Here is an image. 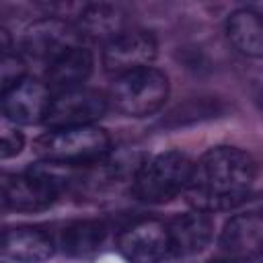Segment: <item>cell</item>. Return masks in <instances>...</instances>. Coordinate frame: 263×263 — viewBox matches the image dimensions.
<instances>
[{"mask_svg": "<svg viewBox=\"0 0 263 263\" xmlns=\"http://www.w3.org/2000/svg\"><path fill=\"white\" fill-rule=\"evenodd\" d=\"M255 181L257 162L249 152L234 146H216L191 164L185 197L199 212H224L245 203Z\"/></svg>", "mask_w": 263, "mask_h": 263, "instance_id": "cell-1", "label": "cell"}, {"mask_svg": "<svg viewBox=\"0 0 263 263\" xmlns=\"http://www.w3.org/2000/svg\"><path fill=\"white\" fill-rule=\"evenodd\" d=\"M109 152L111 138L95 123L49 129L35 140V154L49 164L86 166L105 160Z\"/></svg>", "mask_w": 263, "mask_h": 263, "instance_id": "cell-2", "label": "cell"}, {"mask_svg": "<svg viewBox=\"0 0 263 263\" xmlns=\"http://www.w3.org/2000/svg\"><path fill=\"white\" fill-rule=\"evenodd\" d=\"M193 160L181 150H166L144 160L132 179V193L144 203H166L185 191Z\"/></svg>", "mask_w": 263, "mask_h": 263, "instance_id": "cell-3", "label": "cell"}, {"mask_svg": "<svg viewBox=\"0 0 263 263\" xmlns=\"http://www.w3.org/2000/svg\"><path fill=\"white\" fill-rule=\"evenodd\" d=\"M168 78L162 70L146 66L115 78L107 103L127 117H148L168 99Z\"/></svg>", "mask_w": 263, "mask_h": 263, "instance_id": "cell-4", "label": "cell"}, {"mask_svg": "<svg viewBox=\"0 0 263 263\" xmlns=\"http://www.w3.org/2000/svg\"><path fill=\"white\" fill-rule=\"evenodd\" d=\"M80 45V35L72 23L60 16H45L31 23L23 33V53L29 60L49 66L68 49Z\"/></svg>", "mask_w": 263, "mask_h": 263, "instance_id": "cell-5", "label": "cell"}, {"mask_svg": "<svg viewBox=\"0 0 263 263\" xmlns=\"http://www.w3.org/2000/svg\"><path fill=\"white\" fill-rule=\"evenodd\" d=\"M107 107H109V103H107L105 95L82 86L76 90L53 95L45 123L49 125V129L92 125V121H97L105 115Z\"/></svg>", "mask_w": 263, "mask_h": 263, "instance_id": "cell-6", "label": "cell"}, {"mask_svg": "<svg viewBox=\"0 0 263 263\" xmlns=\"http://www.w3.org/2000/svg\"><path fill=\"white\" fill-rule=\"evenodd\" d=\"M158 53V43L152 33L132 29L123 31L109 43H105L103 49V66L107 72L121 76L132 70L146 68L154 62Z\"/></svg>", "mask_w": 263, "mask_h": 263, "instance_id": "cell-7", "label": "cell"}, {"mask_svg": "<svg viewBox=\"0 0 263 263\" xmlns=\"http://www.w3.org/2000/svg\"><path fill=\"white\" fill-rule=\"evenodd\" d=\"M117 251L127 263H164L171 257L166 226L156 220L136 222L119 234Z\"/></svg>", "mask_w": 263, "mask_h": 263, "instance_id": "cell-8", "label": "cell"}, {"mask_svg": "<svg viewBox=\"0 0 263 263\" xmlns=\"http://www.w3.org/2000/svg\"><path fill=\"white\" fill-rule=\"evenodd\" d=\"M51 103V92L45 82L23 78L16 86L0 97V109L10 123L35 125L45 121Z\"/></svg>", "mask_w": 263, "mask_h": 263, "instance_id": "cell-9", "label": "cell"}, {"mask_svg": "<svg viewBox=\"0 0 263 263\" xmlns=\"http://www.w3.org/2000/svg\"><path fill=\"white\" fill-rule=\"evenodd\" d=\"M4 189H6L10 210L41 212L58 199L60 183L55 177L43 171H29L16 177H6Z\"/></svg>", "mask_w": 263, "mask_h": 263, "instance_id": "cell-10", "label": "cell"}, {"mask_svg": "<svg viewBox=\"0 0 263 263\" xmlns=\"http://www.w3.org/2000/svg\"><path fill=\"white\" fill-rule=\"evenodd\" d=\"M55 253L53 238L35 226H16L0 232V257L16 263H45Z\"/></svg>", "mask_w": 263, "mask_h": 263, "instance_id": "cell-11", "label": "cell"}, {"mask_svg": "<svg viewBox=\"0 0 263 263\" xmlns=\"http://www.w3.org/2000/svg\"><path fill=\"white\" fill-rule=\"evenodd\" d=\"M166 232L171 242V257H187L201 253L210 245L214 234V222L205 212L193 210L171 220Z\"/></svg>", "mask_w": 263, "mask_h": 263, "instance_id": "cell-12", "label": "cell"}, {"mask_svg": "<svg viewBox=\"0 0 263 263\" xmlns=\"http://www.w3.org/2000/svg\"><path fill=\"white\" fill-rule=\"evenodd\" d=\"M92 66H95V58H92L90 49L76 45L47 66L45 86L49 88L51 97L60 95V92L82 88V84L92 74Z\"/></svg>", "mask_w": 263, "mask_h": 263, "instance_id": "cell-13", "label": "cell"}, {"mask_svg": "<svg viewBox=\"0 0 263 263\" xmlns=\"http://www.w3.org/2000/svg\"><path fill=\"white\" fill-rule=\"evenodd\" d=\"M220 247L224 253L232 255L234 259H249L257 257L263 247V220L257 212L236 214L232 216L222 232H220Z\"/></svg>", "mask_w": 263, "mask_h": 263, "instance_id": "cell-14", "label": "cell"}, {"mask_svg": "<svg viewBox=\"0 0 263 263\" xmlns=\"http://www.w3.org/2000/svg\"><path fill=\"white\" fill-rule=\"evenodd\" d=\"M80 37H88L95 41H111L125 31V12L115 4H86L78 14V23L74 25Z\"/></svg>", "mask_w": 263, "mask_h": 263, "instance_id": "cell-15", "label": "cell"}, {"mask_svg": "<svg viewBox=\"0 0 263 263\" xmlns=\"http://www.w3.org/2000/svg\"><path fill=\"white\" fill-rule=\"evenodd\" d=\"M107 224L101 220H76L62 228L58 247L74 259H90L95 257L105 238H107Z\"/></svg>", "mask_w": 263, "mask_h": 263, "instance_id": "cell-16", "label": "cell"}, {"mask_svg": "<svg viewBox=\"0 0 263 263\" xmlns=\"http://www.w3.org/2000/svg\"><path fill=\"white\" fill-rule=\"evenodd\" d=\"M226 35L240 53L249 58L263 55V27L255 10L251 8L234 10L226 21Z\"/></svg>", "mask_w": 263, "mask_h": 263, "instance_id": "cell-17", "label": "cell"}, {"mask_svg": "<svg viewBox=\"0 0 263 263\" xmlns=\"http://www.w3.org/2000/svg\"><path fill=\"white\" fill-rule=\"evenodd\" d=\"M25 76V60L12 51L0 55V97L16 86Z\"/></svg>", "mask_w": 263, "mask_h": 263, "instance_id": "cell-18", "label": "cell"}, {"mask_svg": "<svg viewBox=\"0 0 263 263\" xmlns=\"http://www.w3.org/2000/svg\"><path fill=\"white\" fill-rule=\"evenodd\" d=\"M25 148V136L14 127L0 123V158H12Z\"/></svg>", "mask_w": 263, "mask_h": 263, "instance_id": "cell-19", "label": "cell"}, {"mask_svg": "<svg viewBox=\"0 0 263 263\" xmlns=\"http://www.w3.org/2000/svg\"><path fill=\"white\" fill-rule=\"evenodd\" d=\"M8 51H10V35L6 29L0 27V55H4Z\"/></svg>", "mask_w": 263, "mask_h": 263, "instance_id": "cell-20", "label": "cell"}, {"mask_svg": "<svg viewBox=\"0 0 263 263\" xmlns=\"http://www.w3.org/2000/svg\"><path fill=\"white\" fill-rule=\"evenodd\" d=\"M8 197H6V189H4V179H0V214L8 212Z\"/></svg>", "mask_w": 263, "mask_h": 263, "instance_id": "cell-21", "label": "cell"}, {"mask_svg": "<svg viewBox=\"0 0 263 263\" xmlns=\"http://www.w3.org/2000/svg\"><path fill=\"white\" fill-rule=\"evenodd\" d=\"M220 263H249L247 259H228V261H220Z\"/></svg>", "mask_w": 263, "mask_h": 263, "instance_id": "cell-22", "label": "cell"}]
</instances>
